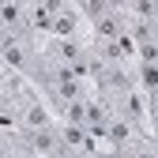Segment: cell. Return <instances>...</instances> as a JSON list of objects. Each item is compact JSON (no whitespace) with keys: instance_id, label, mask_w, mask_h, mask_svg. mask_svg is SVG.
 Instances as JSON below:
<instances>
[{"instance_id":"6da1fadb","label":"cell","mask_w":158,"mask_h":158,"mask_svg":"<svg viewBox=\"0 0 158 158\" xmlns=\"http://www.w3.org/2000/svg\"><path fill=\"white\" fill-rule=\"evenodd\" d=\"M87 19V30H90V42L94 45H113L132 30V19H128V4H113V0H87L79 4Z\"/></svg>"},{"instance_id":"7a4b0ae2","label":"cell","mask_w":158,"mask_h":158,"mask_svg":"<svg viewBox=\"0 0 158 158\" xmlns=\"http://www.w3.org/2000/svg\"><path fill=\"white\" fill-rule=\"evenodd\" d=\"M42 49H45V42H38L34 34H0V64H4L8 75H19L27 83L42 64Z\"/></svg>"},{"instance_id":"3957f363","label":"cell","mask_w":158,"mask_h":158,"mask_svg":"<svg viewBox=\"0 0 158 158\" xmlns=\"http://www.w3.org/2000/svg\"><path fill=\"white\" fill-rule=\"evenodd\" d=\"M109 158H158V151H154L151 139H147V143H135V147H128V151H117V154H109Z\"/></svg>"}]
</instances>
